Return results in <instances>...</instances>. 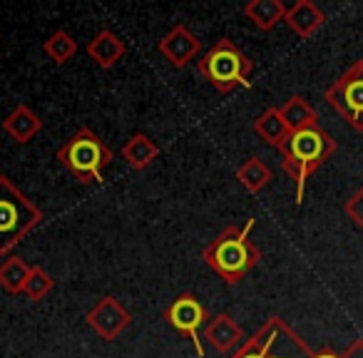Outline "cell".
<instances>
[{"instance_id": "20", "label": "cell", "mask_w": 363, "mask_h": 358, "mask_svg": "<svg viewBox=\"0 0 363 358\" xmlns=\"http://www.w3.org/2000/svg\"><path fill=\"white\" fill-rule=\"evenodd\" d=\"M30 264L26 262L23 257H8L3 259V264H0V289L8 293H23V286H26V279L28 274H30Z\"/></svg>"}, {"instance_id": "21", "label": "cell", "mask_w": 363, "mask_h": 358, "mask_svg": "<svg viewBox=\"0 0 363 358\" xmlns=\"http://www.w3.org/2000/svg\"><path fill=\"white\" fill-rule=\"evenodd\" d=\"M43 50H45V55L50 57L55 65H65V62H70L72 57H75L77 40L70 35V33L60 28V30H55L45 43H43Z\"/></svg>"}, {"instance_id": "17", "label": "cell", "mask_w": 363, "mask_h": 358, "mask_svg": "<svg viewBox=\"0 0 363 358\" xmlns=\"http://www.w3.org/2000/svg\"><path fill=\"white\" fill-rule=\"evenodd\" d=\"M254 132H257V135L262 137L269 147H274V150H281V145L289 140V135H291L289 127H286V122L281 120L279 107H269V110H264L262 115L254 120Z\"/></svg>"}, {"instance_id": "9", "label": "cell", "mask_w": 363, "mask_h": 358, "mask_svg": "<svg viewBox=\"0 0 363 358\" xmlns=\"http://www.w3.org/2000/svg\"><path fill=\"white\" fill-rule=\"evenodd\" d=\"M267 353L264 358H311V348L284 318L272 316L267 323Z\"/></svg>"}, {"instance_id": "3", "label": "cell", "mask_w": 363, "mask_h": 358, "mask_svg": "<svg viewBox=\"0 0 363 358\" xmlns=\"http://www.w3.org/2000/svg\"><path fill=\"white\" fill-rule=\"evenodd\" d=\"M55 157L80 184H95L105 179V169L115 155L90 127H80L57 147Z\"/></svg>"}, {"instance_id": "13", "label": "cell", "mask_w": 363, "mask_h": 358, "mask_svg": "<svg viewBox=\"0 0 363 358\" xmlns=\"http://www.w3.org/2000/svg\"><path fill=\"white\" fill-rule=\"evenodd\" d=\"M3 130L18 142V145H30L43 132V120L28 105L13 107L11 115L3 120Z\"/></svg>"}, {"instance_id": "5", "label": "cell", "mask_w": 363, "mask_h": 358, "mask_svg": "<svg viewBox=\"0 0 363 358\" xmlns=\"http://www.w3.org/2000/svg\"><path fill=\"white\" fill-rule=\"evenodd\" d=\"M40 222V209L18 189L11 177L0 174V257L16 249Z\"/></svg>"}, {"instance_id": "25", "label": "cell", "mask_w": 363, "mask_h": 358, "mask_svg": "<svg viewBox=\"0 0 363 358\" xmlns=\"http://www.w3.org/2000/svg\"><path fill=\"white\" fill-rule=\"evenodd\" d=\"M311 358H341L333 348H321V351H313Z\"/></svg>"}, {"instance_id": "14", "label": "cell", "mask_w": 363, "mask_h": 358, "mask_svg": "<svg viewBox=\"0 0 363 358\" xmlns=\"http://www.w3.org/2000/svg\"><path fill=\"white\" fill-rule=\"evenodd\" d=\"M204 338H207L219 353H229L244 338V331H242V326L224 311V313H217L212 321H207V326H204Z\"/></svg>"}, {"instance_id": "22", "label": "cell", "mask_w": 363, "mask_h": 358, "mask_svg": "<svg viewBox=\"0 0 363 358\" xmlns=\"http://www.w3.org/2000/svg\"><path fill=\"white\" fill-rule=\"evenodd\" d=\"M52 289H55V279L43 267H33L26 279V286H23V296H26L28 301H43Z\"/></svg>"}, {"instance_id": "10", "label": "cell", "mask_w": 363, "mask_h": 358, "mask_svg": "<svg viewBox=\"0 0 363 358\" xmlns=\"http://www.w3.org/2000/svg\"><path fill=\"white\" fill-rule=\"evenodd\" d=\"M199 50H202L199 38L194 35L187 26H182V23L172 28V30L157 43V52H160L174 70H182V67H187L192 60H197Z\"/></svg>"}, {"instance_id": "2", "label": "cell", "mask_w": 363, "mask_h": 358, "mask_svg": "<svg viewBox=\"0 0 363 358\" xmlns=\"http://www.w3.org/2000/svg\"><path fill=\"white\" fill-rule=\"evenodd\" d=\"M279 152H281L284 169L296 187V204H301L303 194H306L308 177L336 152V140L321 125H313L306 127V130L291 132Z\"/></svg>"}, {"instance_id": "18", "label": "cell", "mask_w": 363, "mask_h": 358, "mask_svg": "<svg viewBox=\"0 0 363 358\" xmlns=\"http://www.w3.org/2000/svg\"><path fill=\"white\" fill-rule=\"evenodd\" d=\"M281 112V120L286 122L289 132H298V130H306V127L318 125V115L316 110L311 107V102L301 95H294L279 107Z\"/></svg>"}, {"instance_id": "16", "label": "cell", "mask_w": 363, "mask_h": 358, "mask_svg": "<svg viewBox=\"0 0 363 358\" xmlns=\"http://www.w3.org/2000/svg\"><path fill=\"white\" fill-rule=\"evenodd\" d=\"M157 157H160V145H157L155 140H150L145 132H135V135L125 142V147H122V160L137 172L147 169Z\"/></svg>"}, {"instance_id": "11", "label": "cell", "mask_w": 363, "mask_h": 358, "mask_svg": "<svg viewBox=\"0 0 363 358\" xmlns=\"http://www.w3.org/2000/svg\"><path fill=\"white\" fill-rule=\"evenodd\" d=\"M284 23L291 28L294 35L306 40V38L316 35V33L321 30V26L326 23V13H323L313 0H296L294 6H289Z\"/></svg>"}, {"instance_id": "23", "label": "cell", "mask_w": 363, "mask_h": 358, "mask_svg": "<svg viewBox=\"0 0 363 358\" xmlns=\"http://www.w3.org/2000/svg\"><path fill=\"white\" fill-rule=\"evenodd\" d=\"M343 209H346V214L353 219V224H356V227L363 232V187L356 189V192H353L351 197L346 199Z\"/></svg>"}, {"instance_id": "4", "label": "cell", "mask_w": 363, "mask_h": 358, "mask_svg": "<svg viewBox=\"0 0 363 358\" xmlns=\"http://www.w3.org/2000/svg\"><path fill=\"white\" fill-rule=\"evenodd\" d=\"M254 70V62L249 60L242 47L234 45L229 38H219L207 52L197 60V72L222 95H229L237 87H249V75Z\"/></svg>"}, {"instance_id": "1", "label": "cell", "mask_w": 363, "mask_h": 358, "mask_svg": "<svg viewBox=\"0 0 363 358\" xmlns=\"http://www.w3.org/2000/svg\"><path fill=\"white\" fill-rule=\"evenodd\" d=\"M254 217L247 219L244 227H227L212 239L202 252V259L227 286L239 284L259 262H262V249L252 242Z\"/></svg>"}, {"instance_id": "19", "label": "cell", "mask_w": 363, "mask_h": 358, "mask_svg": "<svg viewBox=\"0 0 363 358\" xmlns=\"http://www.w3.org/2000/svg\"><path fill=\"white\" fill-rule=\"evenodd\" d=\"M237 179L249 194H259L262 189H267L269 184H272L274 172L264 160H259V157H249V160L237 169Z\"/></svg>"}, {"instance_id": "8", "label": "cell", "mask_w": 363, "mask_h": 358, "mask_svg": "<svg viewBox=\"0 0 363 358\" xmlns=\"http://www.w3.org/2000/svg\"><path fill=\"white\" fill-rule=\"evenodd\" d=\"M85 321L102 341H115V338L132 323V313L127 311L112 293H105V296L87 311Z\"/></svg>"}, {"instance_id": "6", "label": "cell", "mask_w": 363, "mask_h": 358, "mask_svg": "<svg viewBox=\"0 0 363 358\" xmlns=\"http://www.w3.org/2000/svg\"><path fill=\"white\" fill-rule=\"evenodd\" d=\"M326 102L353 130L363 132V60L353 62L326 87Z\"/></svg>"}, {"instance_id": "7", "label": "cell", "mask_w": 363, "mask_h": 358, "mask_svg": "<svg viewBox=\"0 0 363 358\" xmlns=\"http://www.w3.org/2000/svg\"><path fill=\"white\" fill-rule=\"evenodd\" d=\"M207 308L199 301L194 293H179L169 306L164 308V321L174 328L177 333L187 336L194 343V351L197 356H204V346H202V326H207Z\"/></svg>"}, {"instance_id": "12", "label": "cell", "mask_w": 363, "mask_h": 358, "mask_svg": "<svg viewBox=\"0 0 363 358\" xmlns=\"http://www.w3.org/2000/svg\"><path fill=\"white\" fill-rule=\"evenodd\" d=\"M87 55H90V60L95 62L97 67L110 70V67H115L117 62L127 55V43L122 40L117 33H112L105 28V30H100L90 43H87Z\"/></svg>"}, {"instance_id": "15", "label": "cell", "mask_w": 363, "mask_h": 358, "mask_svg": "<svg viewBox=\"0 0 363 358\" xmlns=\"http://www.w3.org/2000/svg\"><path fill=\"white\" fill-rule=\"evenodd\" d=\"M289 6L281 0H249L242 8V13L259 28L262 33H269L286 18Z\"/></svg>"}, {"instance_id": "24", "label": "cell", "mask_w": 363, "mask_h": 358, "mask_svg": "<svg viewBox=\"0 0 363 358\" xmlns=\"http://www.w3.org/2000/svg\"><path fill=\"white\" fill-rule=\"evenodd\" d=\"M341 358H363V338H353L341 353Z\"/></svg>"}]
</instances>
